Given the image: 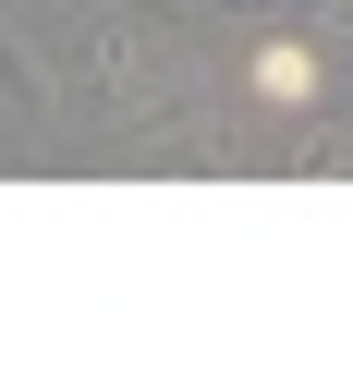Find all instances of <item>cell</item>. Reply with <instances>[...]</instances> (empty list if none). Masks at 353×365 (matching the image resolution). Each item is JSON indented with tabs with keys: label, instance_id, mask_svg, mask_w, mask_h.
I'll use <instances>...</instances> for the list:
<instances>
[{
	"label": "cell",
	"instance_id": "cell-1",
	"mask_svg": "<svg viewBox=\"0 0 353 365\" xmlns=\"http://www.w3.org/2000/svg\"><path fill=\"white\" fill-rule=\"evenodd\" d=\"M305 86H317V61H305V49H268V61H256V98H268V110H292Z\"/></svg>",
	"mask_w": 353,
	"mask_h": 365
}]
</instances>
